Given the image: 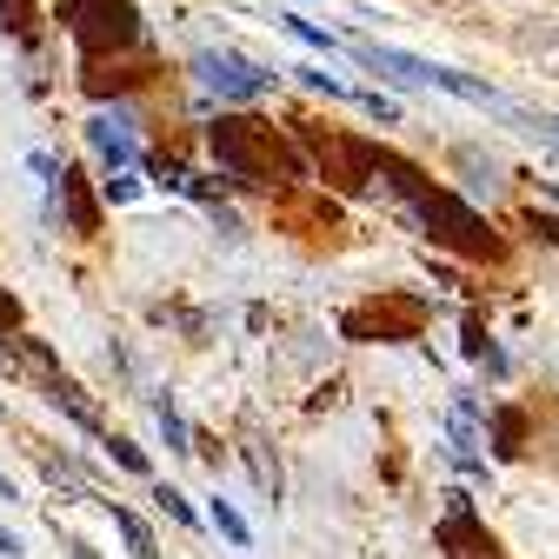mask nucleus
<instances>
[{
  "label": "nucleus",
  "mask_w": 559,
  "mask_h": 559,
  "mask_svg": "<svg viewBox=\"0 0 559 559\" xmlns=\"http://www.w3.org/2000/svg\"><path fill=\"white\" fill-rule=\"evenodd\" d=\"M380 180L419 214V227H427L440 247H453V253H466V260H500L507 247H500V234L486 227V214H473V206L460 200V193H447V187H433L427 174H419L413 160H400V154H380Z\"/></svg>",
  "instance_id": "obj_1"
},
{
  "label": "nucleus",
  "mask_w": 559,
  "mask_h": 559,
  "mask_svg": "<svg viewBox=\"0 0 559 559\" xmlns=\"http://www.w3.org/2000/svg\"><path fill=\"white\" fill-rule=\"evenodd\" d=\"M214 160H221L227 187H260L273 174H300V160L273 140V127L266 120H247V114H234V120L214 127Z\"/></svg>",
  "instance_id": "obj_2"
},
{
  "label": "nucleus",
  "mask_w": 559,
  "mask_h": 559,
  "mask_svg": "<svg viewBox=\"0 0 559 559\" xmlns=\"http://www.w3.org/2000/svg\"><path fill=\"white\" fill-rule=\"evenodd\" d=\"M60 27L81 40L87 60L120 53V47H147V27H140L133 0H60Z\"/></svg>",
  "instance_id": "obj_3"
},
{
  "label": "nucleus",
  "mask_w": 559,
  "mask_h": 559,
  "mask_svg": "<svg viewBox=\"0 0 559 559\" xmlns=\"http://www.w3.org/2000/svg\"><path fill=\"white\" fill-rule=\"evenodd\" d=\"M419 320H427V300L386 294V300H367V307H346L340 313V333L346 340H413Z\"/></svg>",
  "instance_id": "obj_4"
},
{
  "label": "nucleus",
  "mask_w": 559,
  "mask_h": 559,
  "mask_svg": "<svg viewBox=\"0 0 559 559\" xmlns=\"http://www.w3.org/2000/svg\"><path fill=\"white\" fill-rule=\"evenodd\" d=\"M193 81L214 87L221 100H260V94L273 87V67H253V60L214 47V53H193Z\"/></svg>",
  "instance_id": "obj_5"
},
{
  "label": "nucleus",
  "mask_w": 559,
  "mask_h": 559,
  "mask_svg": "<svg viewBox=\"0 0 559 559\" xmlns=\"http://www.w3.org/2000/svg\"><path fill=\"white\" fill-rule=\"evenodd\" d=\"M440 546L453 552V559H493V533H486V520L473 513V500L460 493H447V513H440Z\"/></svg>",
  "instance_id": "obj_6"
},
{
  "label": "nucleus",
  "mask_w": 559,
  "mask_h": 559,
  "mask_svg": "<svg viewBox=\"0 0 559 559\" xmlns=\"http://www.w3.org/2000/svg\"><path fill=\"white\" fill-rule=\"evenodd\" d=\"M133 127H140V120H133V107H114V114L100 107V114L87 120V147L100 154V167H107V174L140 160V147H133Z\"/></svg>",
  "instance_id": "obj_7"
},
{
  "label": "nucleus",
  "mask_w": 559,
  "mask_h": 559,
  "mask_svg": "<svg viewBox=\"0 0 559 559\" xmlns=\"http://www.w3.org/2000/svg\"><path fill=\"white\" fill-rule=\"evenodd\" d=\"M354 60L373 67L380 81H400V87H440V67L433 60H413L400 47H373V40H354Z\"/></svg>",
  "instance_id": "obj_8"
},
{
  "label": "nucleus",
  "mask_w": 559,
  "mask_h": 559,
  "mask_svg": "<svg viewBox=\"0 0 559 559\" xmlns=\"http://www.w3.org/2000/svg\"><path fill=\"white\" fill-rule=\"evenodd\" d=\"M447 440H453V466L479 479L486 460H479V419H473V400H460V406L447 413Z\"/></svg>",
  "instance_id": "obj_9"
},
{
  "label": "nucleus",
  "mask_w": 559,
  "mask_h": 559,
  "mask_svg": "<svg viewBox=\"0 0 559 559\" xmlns=\"http://www.w3.org/2000/svg\"><path fill=\"white\" fill-rule=\"evenodd\" d=\"M60 206H67V227L74 234H100V206H94L81 167H60Z\"/></svg>",
  "instance_id": "obj_10"
},
{
  "label": "nucleus",
  "mask_w": 559,
  "mask_h": 559,
  "mask_svg": "<svg viewBox=\"0 0 559 559\" xmlns=\"http://www.w3.org/2000/svg\"><path fill=\"white\" fill-rule=\"evenodd\" d=\"M100 507L114 513V533L127 539V552H133V559H160V546H154V533H147V520H140L133 507H120V500H100Z\"/></svg>",
  "instance_id": "obj_11"
},
{
  "label": "nucleus",
  "mask_w": 559,
  "mask_h": 559,
  "mask_svg": "<svg viewBox=\"0 0 559 559\" xmlns=\"http://www.w3.org/2000/svg\"><path fill=\"white\" fill-rule=\"evenodd\" d=\"M520 440H526V419H520V406H500V413H493V453H500V460H520V453H526Z\"/></svg>",
  "instance_id": "obj_12"
},
{
  "label": "nucleus",
  "mask_w": 559,
  "mask_h": 559,
  "mask_svg": "<svg viewBox=\"0 0 559 559\" xmlns=\"http://www.w3.org/2000/svg\"><path fill=\"white\" fill-rule=\"evenodd\" d=\"M0 27H8L21 47H40V14L27 8V0H0Z\"/></svg>",
  "instance_id": "obj_13"
},
{
  "label": "nucleus",
  "mask_w": 559,
  "mask_h": 559,
  "mask_svg": "<svg viewBox=\"0 0 559 559\" xmlns=\"http://www.w3.org/2000/svg\"><path fill=\"white\" fill-rule=\"evenodd\" d=\"M154 413H160L167 453H200V447H193V433H187V419H180V406H174V393H167V400H154Z\"/></svg>",
  "instance_id": "obj_14"
},
{
  "label": "nucleus",
  "mask_w": 559,
  "mask_h": 559,
  "mask_svg": "<svg viewBox=\"0 0 559 559\" xmlns=\"http://www.w3.org/2000/svg\"><path fill=\"white\" fill-rule=\"evenodd\" d=\"M206 520H214V533L227 539V546H253V533H247V520L227 507V500H214V507H206Z\"/></svg>",
  "instance_id": "obj_15"
},
{
  "label": "nucleus",
  "mask_w": 559,
  "mask_h": 559,
  "mask_svg": "<svg viewBox=\"0 0 559 559\" xmlns=\"http://www.w3.org/2000/svg\"><path fill=\"white\" fill-rule=\"evenodd\" d=\"M100 447L114 453V466H127V473H140V479H147V473H154V466H147V453H140L133 440H120V433H100Z\"/></svg>",
  "instance_id": "obj_16"
},
{
  "label": "nucleus",
  "mask_w": 559,
  "mask_h": 559,
  "mask_svg": "<svg viewBox=\"0 0 559 559\" xmlns=\"http://www.w3.org/2000/svg\"><path fill=\"white\" fill-rule=\"evenodd\" d=\"M280 21H287V34H294V40H307L313 53H340V40H333L326 27H313V21H300V14H280Z\"/></svg>",
  "instance_id": "obj_17"
},
{
  "label": "nucleus",
  "mask_w": 559,
  "mask_h": 559,
  "mask_svg": "<svg viewBox=\"0 0 559 559\" xmlns=\"http://www.w3.org/2000/svg\"><path fill=\"white\" fill-rule=\"evenodd\" d=\"M133 193H140V180H133V167H114V174L100 180V200H107V206H127Z\"/></svg>",
  "instance_id": "obj_18"
},
{
  "label": "nucleus",
  "mask_w": 559,
  "mask_h": 559,
  "mask_svg": "<svg viewBox=\"0 0 559 559\" xmlns=\"http://www.w3.org/2000/svg\"><path fill=\"white\" fill-rule=\"evenodd\" d=\"M294 74H300V81H307L313 94H326V100H346V81H333L326 67H294Z\"/></svg>",
  "instance_id": "obj_19"
},
{
  "label": "nucleus",
  "mask_w": 559,
  "mask_h": 559,
  "mask_svg": "<svg viewBox=\"0 0 559 559\" xmlns=\"http://www.w3.org/2000/svg\"><path fill=\"white\" fill-rule=\"evenodd\" d=\"M460 167H466V187H473V193H493V160H479V154L466 147V154H460Z\"/></svg>",
  "instance_id": "obj_20"
},
{
  "label": "nucleus",
  "mask_w": 559,
  "mask_h": 559,
  "mask_svg": "<svg viewBox=\"0 0 559 559\" xmlns=\"http://www.w3.org/2000/svg\"><path fill=\"white\" fill-rule=\"evenodd\" d=\"M154 507H160V513H174L180 526H200V520H193V507H187V493H174V486H154Z\"/></svg>",
  "instance_id": "obj_21"
},
{
  "label": "nucleus",
  "mask_w": 559,
  "mask_h": 559,
  "mask_svg": "<svg viewBox=\"0 0 559 559\" xmlns=\"http://www.w3.org/2000/svg\"><path fill=\"white\" fill-rule=\"evenodd\" d=\"M147 174H154V180H160V187H167V193H187V180H193V174H187V167H180V160H167V154H160V160H154V167H147Z\"/></svg>",
  "instance_id": "obj_22"
},
{
  "label": "nucleus",
  "mask_w": 559,
  "mask_h": 559,
  "mask_svg": "<svg viewBox=\"0 0 559 559\" xmlns=\"http://www.w3.org/2000/svg\"><path fill=\"white\" fill-rule=\"evenodd\" d=\"M460 346H466V360H486V326H479V313H466V326H460Z\"/></svg>",
  "instance_id": "obj_23"
},
{
  "label": "nucleus",
  "mask_w": 559,
  "mask_h": 559,
  "mask_svg": "<svg viewBox=\"0 0 559 559\" xmlns=\"http://www.w3.org/2000/svg\"><path fill=\"white\" fill-rule=\"evenodd\" d=\"M360 107H367L380 127H400V100H386V94H360Z\"/></svg>",
  "instance_id": "obj_24"
},
{
  "label": "nucleus",
  "mask_w": 559,
  "mask_h": 559,
  "mask_svg": "<svg viewBox=\"0 0 559 559\" xmlns=\"http://www.w3.org/2000/svg\"><path fill=\"white\" fill-rule=\"evenodd\" d=\"M533 234H539L546 247H559V214H539V206H533Z\"/></svg>",
  "instance_id": "obj_25"
},
{
  "label": "nucleus",
  "mask_w": 559,
  "mask_h": 559,
  "mask_svg": "<svg viewBox=\"0 0 559 559\" xmlns=\"http://www.w3.org/2000/svg\"><path fill=\"white\" fill-rule=\"evenodd\" d=\"M8 326H21V300H14L8 287H0V333H8Z\"/></svg>",
  "instance_id": "obj_26"
},
{
  "label": "nucleus",
  "mask_w": 559,
  "mask_h": 559,
  "mask_svg": "<svg viewBox=\"0 0 559 559\" xmlns=\"http://www.w3.org/2000/svg\"><path fill=\"white\" fill-rule=\"evenodd\" d=\"M533 133H546L552 147H559V114H546V120H533Z\"/></svg>",
  "instance_id": "obj_27"
},
{
  "label": "nucleus",
  "mask_w": 559,
  "mask_h": 559,
  "mask_svg": "<svg viewBox=\"0 0 559 559\" xmlns=\"http://www.w3.org/2000/svg\"><path fill=\"white\" fill-rule=\"evenodd\" d=\"M67 559H100V552H94L87 539H67Z\"/></svg>",
  "instance_id": "obj_28"
},
{
  "label": "nucleus",
  "mask_w": 559,
  "mask_h": 559,
  "mask_svg": "<svg viewBox=\"0 0 559 559\" xmlns=\"http://www.w3.org/2000/svg\"><path fill=\"white\" fill-rule=\"evenodd\" d=\"M0 552H8V559H14V552H21V539H14V533H8V526H0Z\"/></svg>",
  "instance_id": "obj_29"
},
{
  "label": "nucleus",
  "mask_w": 559,
  "mask_h": 559,
  "mask_svg": "<svg viewBox=\"0 0 559 559\" xmlns=\"http://www.w3.org/2000/svg\"><path fill=\"white\" fill-rule=\"evenodd\" d=\"M0 500H14V479L8 473H0Z\"/></svg>",
  "instance_id": "obj_30"
},
{
  "label": "nucleus",
  "mask_w": 559,
  "mask_h": 559,
  "mask_svg": "<svg viewBox=\"0 0 559 559\" xmlns=\"http://www.w3.org/2000/svg\"><path fill=\"white\" fill-rule=\"evenodd\" d=\"M0 413H8V400H0Z\"/></svg>",
  "instance_id": "obj_31"
}]
</instances>
